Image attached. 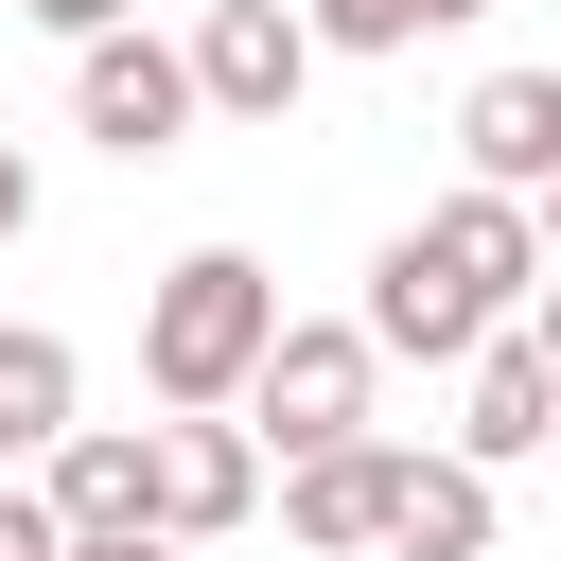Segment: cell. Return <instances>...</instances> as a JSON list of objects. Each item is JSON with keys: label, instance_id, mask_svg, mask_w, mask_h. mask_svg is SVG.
Instances as JSON below:
<instances>
[{"label": "cell", "instance_id": "obj_10", "mask_svg": "<svg viewBox=\"0 0 561 561\" xmlns=\"http://www.w3.org/2000/svg\"><path fill=\"white\" fill-rule=\"evenodd\" d=\"M456 158H473L491 193H543V175H561V70H473Z\"/></svg>", "mask_w": 561, "mask_h": 561}, {"label": "cell", "instance_id": "obj_17", "mask_svg": "<svg viewBox=\"0 0 561 561\" xmlns=\"http://www.w3.org/2000/svg\"><path fill=\"white\" fill-rule=\"evenodd\" d=\"M18 228H35V158L0 140V245H18Z\"/></svg>", "mask_w": 561, "mask_h": 561}, {"label": "cell", "instance_id": "obj_12", "mask_svg": "<svg viewBox=\"0 0 561 561\" xmlns=\"http://www.w3.org/2000/svg\"><path fill=\"white\" fill-rule=\"evenodd\" d=\"M70 403H88V368H70V333H35V316H0V473H18V456H53V438H70Z\"/></svg>", "mask_w": 561, "mask_h": 561}, {"label": "cell", "instance_id": "obj_5", "mask_svg": "<svg viewBox=\"0 0 561 561\" xmlns=\"http://www.w3.org/2000/svg\"><path fill=\"white\" fill-rule=\"evenodd\" d=\"M386 508H403V438L280 456V543H298V561H386Z\"/></svg>", "mask_w": 561, "mask_h": 561}, {"label": "cell", "instance_id": "obj_6", "mask_svg": "<svg viewBox=\"0 0 561 561\" xmlns=\"http://www.w3.org/2000/svg\"><path fill=\"white\" fill-rule=\"evenodd\" d=\"M193 88H210V123H280L316 88V18L298 0H210L193 18Z\"/></svg>", "mask_w": 561, "mask_h": 561}, {"label": "cell", "instance_id": "obj_16", "mask_svg": "<svg viewBox=\"0 0 561 561\" xmlns=\"http://www.w3.org/2000/svg\"><path fill=\"white\" fill-rule=\"evenodd\" d=\"M70 561H193L175 526H105V543H70Z\"/></svg>", "mask_w": 561, "mask_h": 561}, {"label": "cell", "instance_id": "obj_19", "mask_svg": "<svg viewBox=\"0 0 561 561\" xmlns=\"http://www.w3.org/2000/svg\"><path fill=\"white\" fill-rule=\"evenodd\" d=\"M526 210H543V263H561V175H543V193H526Z\"/></svg>", "mask_w": 561, "mask_h": 561}, {"label": "cell", "instance_id": "obj_20", "mask_svg": "<svg viewBox=\"0 0 561 561\" xmlns=\"http://www.w3.org/2000/svg\"><path fill=\"white\" fill-rule=\"evenodd\" d=\"M0 18H18V0H0Z\"/></svg>", "mask_w": 561, "mask_h": 561}, {"label": "cell", "instance_id": "obj_9", "mask_svg": "<svg viewBox=\"0 0 561 561\" xmlns=\"http://www.w3.org/2000/svg\"><path fill=\"white\" fill-rule=\"evenodd\" d=\"M35 491H53V526H70V543L158 526V421H70V438L35 456Z\"/></svg>", "mask_w": 561, "mask_h": 561}, {"label": "cell", "instance_id": "obj_11", "mask_svg": "<svg viewBox=\"0 0 561 561\" xmlns=\"http://www.w3.org/2000/svg\"><path fill=\"white\" fill-rule=\"evenodd\" d=\"M386 561H491V456H421L403 438V508H386Z\"/></svg>", "mask_w": 561, "mask_h": 561}, {"label": "cell", "instance_id": "obj_2", "mask_svg": "<svg viewBox=\"0 0 561 561\" xmlns=\"http://www.w3.org/2000/svg\"><path fill=\"white\" fill-rule=\"evenodd\" d=\"M263 351H280V280H263L245 245L158 263V298H140V386H158V403H245Z\"/></svg>", "mask_w": 561, "mask_h": 561}, {"label": "cell", "instance_id": "obj_3", "mask_svg": "<svg viewBox=\"0 0 561 561\" xmlns=\"http://www.w3.org/2000/svg\"><path fill=\"white\" fill-rule=\"evenodd\" d=\"M70 123L140 175V158H175L193 123H210V88H193V35H140V18H105V35H70Z\"/></svg>", "mask_w": 561, "mask_h": 561}, {"label": "cell", "instance_id": "obj_8", "mask_svg": "<svg viewBox=\"0 0 561 561\" xmlns=\"http://www.w3.org/2000/svg\"><path fill=\"white\" fill-rule=\"evenodd\" d=\"M263 508V438H245V403H175L158 421V526L175 543H228Z\"/></svg>", "mask_w": 561, "mask_h": 561}, {"label": "cell", "instance_id": "obj_1", "mask_svg": "<svg viewBox=\"0 0 561 561\" xmlns=\"http://www.w3.org/2000/svg\"><path fill=\"white\" fill-rule=\"evenodd\" d=\"M526 298H543V210L491 193V175H456L421 228H386V263H368V351H386V368H473V333H508Z\"/></svg>", "mask_w": 561, "mask_h": 561}, {"label": "cell", "instance_id": "obj_18", "mask_svg": "<svg viewBox=\"0 0 561 561\" xmlns=\"http://www.w3.org/2000/svg\"><path fill=\"white\" fill-rule=\"evenodd\" d=\"M526 333H543V351H561V263H543V298H526Z\"/></svg>", "mask_w": 561, "mask_h": 561}, {"label": "cell", "instance_id": "obj_14", "mask_svg": "<svg viewBox=\"0 0 561 561\" xmlns=\"http://www.w3.org/2000/svg\"><path fill=\"white\" fill-rule=\"evenodd\" d=\"M0 561H70V526H53V491H0Z\"/></svg>", "mask_w": 561, "mask_h": 561}, {"label": "cell", "instance_id": "obj_4", "mask_svg": "<svg viewBox=\"0 0 561 561\" xmlns=\"http://www.w3.org/2000/svg\"><path fill=\"white\" fill-rule=\"evenodd\" d=\"M368 386H386L368 316H280V351L245 368V438L263 456H333V438H368Z\"/></svg>", "mask_w": 561, "mask_h": 561}, {"label": "cell", "instance_id": "obj_7", "mask_svg": "<svg viewBox=\"0 0 561 561\" xmlns=\"http://www.w3.org/2000/svg\"><path fill=\"white\" fill-rule=\"evenodd\" d=\"M456 456H491V473H526V456H561V351L508 316V333H473V368H456Z\"/></svg>", "mask_w": 561, "mask_h": 561}, {"label": "cell", "instance_id": "obj_15", "mask_svg": "<svg viewBox=\"0 0 561 561\" xmlns=\"http://www.w3.org/2000/svg\"><path fill=\"white\" fill-rule=\"evenodd\" d=\"M35 35H105V18H140V0H18Z\"/></svg>", "mask_w": 561, "mask_h": 561}, {"label": "cell", "instance_id": "obj_13", "mask_svg": "<svg viewBox=\"0 0 561 561\" xmlns=\"http://www.w3.org/2000/svg\"><path fill=\"white\" fill-rule=\"evenodd\" d=\"M298 18H316V53H421V35H456L491 0H298Z\"/></svg>", "mask_w": 561, "mask_h": 561}]
</instances>
